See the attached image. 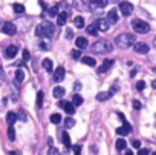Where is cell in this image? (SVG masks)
<instances>
[{
	"instance_id": "obj_1",
	"label": "cell",
	"mask_w": 156,
	"mask_h": 155,
	"mask_svg": "<svg viewBox=\"0 0 156 155\" xmlns=\"http://www.w3.org/2000/svg\"><path fill=\"white\" fill-rule=\"evenodd\" d=\"M135 40H136V39H135V35H133V34L123 32V34H119L118 37L115 39V45H116L119 49H127V48L133 46V45L136 43Z\"/></svg>"
},
{
	"instance_id": "obj_2",
	"label": "cell",
	"mask_w": 156,
	"mask_h": 155,
	"mask_svg": "<svg viewBox=\"0 0 156 155\" xmlns=\"http://www.w3.org/2000/svg\"><path fill=\"white\" fill-rule=\"evenodd\" d=\"M90 49H92V52H97V54H107V52H112L113 45L110 42H107V40L101 39V40H97L94 45H92Z\"/></svg>"
},
{
	"instance_id": "obj_3",
	"label": "cell",
	"mask_w": 156,
	"mask_h": 155,
	"mask_svg": "<svg viewBox=\"0 0 156 155\" xmlns=\"http://www.w3.org/2000/svg\"><path fill=\"white\" fill-rule=\"evenodd\" d=\"M132 28L136 34H147L150 31V25L145 23L144 20H139V19H135L132 22Z\"/></svg>"
},
{
	"instance_id": "obj_4",
	"label": "cell",
	"mask_w": 156,
	"mask_h": 155,
	"mask_svg": "<svg viewBox=\"0 0 156 155\" xmlns=\"http://www.w3.org/2000/svg\"><path fill=\"white\" fill-rule=\"evenodd\" d=\"M41 31H43V37H52L55 32V28L51 22H44L41 23Z\"/></svg>"
},
{
	"instance_id": "obj_5",
	"label": "cell",
	"mask_w": 156,
	"mask_h": 155,
	"mask_svg": "<svg viewBox=\"0 0 156 155\" xmlns=\"http://www.w3.org/2000/svg\"><path fill=\"white\" fill-rule=\"evenodd\" d=\"M133 51L136 54H147V52L150 51V46L147 43H144V42H136L133 45Z\"/></svg>"
},
{
	"instance_id": "obj_6",
	"label": "cell",
	"mask_w": 156,
	"mask_h": 155,
	"mask_svg": "<svg viewBox=\"0 0 156 155\" xmlns=\"http://www.w3.org/2000/svg\"><path fill=\"white\" fill-rule=\"evenodd\" d=\"M2 32L6 34V35H14L17 32V28H15V25L11 23V22H5L2 25Z\"/></svg>"
},
{
	"instance_id": "obj_7",
	"label": "cell",
	"mask_w": 156,
	"mask_h": 155,
	"mask_svg": "<svg viewBox=\"0 0 156 155\" xmlns=\"http://www.w3.org/2000/svg\"><path fill=\"white\" fill-rule=\"evenodd\" d=\"M119 11H121L123 15L128 17V15L133 12V5L128 3V2H121V3H119Z\"/></svg>"
},
{
	"instance_id": "obj_8",
	"label": "cell",
	"mask_w": 156,
	"mask_h": 155,
	"mask_svg": "<svg viewBox=\"0 0 156 155\" xmlns=\"http://www.w3.org/2000/svg\"><path fill=\"white\" fill-rule=\"evenodd\" d=\"M64 75H66V69H64L63 66H58L57 69L54 71V81L60 83V81L64 80Z\"/></svg>"
},
{
	"instance_id": "obj_9",
	"label": "cell",
	"mask_w": 156,
	"mask_h": 155,
	"mask_svg": "<svg viewBox=\"0 0 156 155\" xmlns=\"http://www.w3.org/2000/svg\"><path fill=\"white\" fill-rule=\"evenodd\" d=\"M95 25H97L98 31H103V32H104V31H107V29L110 28V23H109V20H107V19H98Z\"/></svg>"
},
{
	"instance_id": "obj_10",
	"label": "cell",
	"mask_w": 156,
	"mask_h": 155,
	"mask_svg": "<svg viewBox=\"0 0 156 155\" xmlns=\"http://www.w3.org/2000/svg\"><path fill=\"white\" fill-rule=\"evenodd\" d=\"M113 94H115V89L106 91V92H98V94H97V100H98V102H106V100H109Z\"/></svg>"
},
{
	"instance_id": "obj_11",
	"label": "cell",
	"mask_w": 156,
	"mask_h": 155,
	"mask_svg": "<svg viewBox=\"0 0 156 155\" xmlns=\"http://www.w3.org/2000/svg\"><path fill=\"white\" fill-rule=\"evenodd\" d=\"M17 46L15 45H11V46H8L6 49H5V57L6 58H14L15 56H17Z\"/></svg>"
},
{
	"instance_id": "obj_12",
	"label": "cell",
	"mask_w": 156,
	"mask_h": 155,
	"mask_svg": "<svg viewBox=\"0 0 156 155\" xmlns=\"http://www.w3.org/2000/svg\"><path fill=\"white\" fill-rule=\"evenodd\" d=\"M113 63H115L113 60H104V61H103V65L98 68V72H99V74H104V72H107L110 68H112Z\"/></svg>"
},
{
	"instance_id": "obj_13",
	"label": "cell",
	"mask_w": 156,
	"mask_h": 155,
	"mask_svg": "<svg viewBox=\"0 0 156 155\" xmlns=\"http://www.w3.org/2000/svg\"><path fill=\"white\" fill-rule=\"evenodd\" d=\"M130 132H132V127H130V124H128V123H126L124 126H121V127H118V129H116V134L121 135V137L128 135Z\"/></svg>"
},
{
	"instance_id": "obj_14",
	"label": "cell",
	"mask_w": 156,
	"mask_h": 155,
	"mask_svg": "<svg viewBox=\"0 0 156 155\" xmlns=\"http://www.w3.org/2000/svg\"><path fill=\"white\" fill-rule=\"evenodd\" d=\"M107 15H109V17H107L109 23H116L118 19H119V15H118V11H116V10H110Z\"/></svg>"
},
{
	"instance_id": "obj_15",
	"label": "cell",
	"mask_w": 156,
	"mask_h": 155,
	"mask_svg": "<svg viewBox=\"0 0 156 155\" xmlns=\"http://www.w3.org/2000/svg\"><path fill=\"white\" fill-rule=\"evenodd\" d=\"M75 45H77V48H78V49H86V48L89 46L87 39H84V37H78V39L75 40Z\"/></svg>"
},
{
	"instance_id": "obj_16",
	"label": "cell",
	"mask_w": 156,
	"mask_h": 155,
	"mask_svg": "<svg viewBox=\"0 0 156 155\" xmlns=\"http://www.w3.org/2000/svg\"><path fill=\"white\" fill-rule=\"evenodd\" d=\"M23 80H25V72L22 69H17L15 72V78H14V83L15 85H22L23 83Z\"/></svg>"
},
{
	"instance_id": "obj_17",
	"label": "cell",
	"mask_w": 156,
	"mask_h": 155,
	"mask_svg": "<svg viewBox=\"0 0 156 155\" xmlns=\"http://www.w3.org/2000/svg\"><path fill=\"white\" fill-rule=\"evenodd\" d=\"M61 141H63V144H64V148L66 149H70V137H69V134L67 132H63L61 134Z\"/></svg>"
},
{
	"instance_id": "obj_18",
	"label": "cell",
	"mask_w": 156,
	"mask_h": 155,
	"mask_svg": "<svg viewBox=\"0 0 156 155\" xmlns=\"http://www.w3.org/2000/svg\"><path fill=\"white\" fill-rule=\"evenodd\" d=\"M67 22V12H60L57 17V25L58 26H64Z\"/></svg>"
},
{
	"instance_id": "obj_19",
	"label": "cell",
	"mask_w": 156,
	"mask_h": 155,
	"mask_svg": "<svg viewBox=\"0 0 156 155\" xmlns=\"http://www.w3.org/2000/svg\"><path fill=\"white\" fill-rule=\"evenodd\" d=\"M17 118H18V117H17L15 112H8V114H6V123H8L9 126H12V124L17 121Z\"/></svg>"
},
{
	"instance_id": "obj_20",
	"label": "cell",
	"mask_w": 156,
	"mask_h": 155,
	"mask_svg": "<svg viewBox=\"0 0 156 155\" xmlns=\"http://www.w3.org/2000/svg\"><path fill=\"white\" fill-rule=\"evenodd\" d=\"M54 97L55 98H61L64 94H66V89H64V88H61V86H57V88H54Z\"/></svg>"
},
{
	"instance_id": "obj_21",
	"label": "cell",
	"mask_w": 156,
	"mask_h": 155,
	"mask_svg": "<svg viewBox=\"0 0 156 155\" xmlns=\"http://www.w3.org/2000/svg\"><path fill=\"white\" fill-rule=\"evenodd\" d=\"M43 68H44V71L52 72V71H54V63H52V60H51V58H44V60H43Z\"/></svg>"
},
{
	"instance_id": "obj_22",
	"label": "cell",
	"mask_w": 156,
	"mask_h": 155,
	"mask_svg": "<svg viewBox=\"0 0 156 155\" xmlns=\"http://www.w3.org/2000/svg\"><path fill=\"white\" fill-rule=\"evenodd\" d=\"M81 61L84 63V65H87V66H95V65H97L95 58H94V57H89V56H84V57H81Z\"/></svg>"
},
{
	"instance_id": "obj_23",
	"label": "cell",
	"mask_w": 156,
	"mask_h": 155,
	"mask_svg": "<svg viewBox=\"0 0 156 155\" xmlns=\"http://www.w3.org/2000/svg\"><path fill=\"white\" fill-rule=\"evenodd\" d=\"M64 111H66V114H69V115L75 114V105H73L72 102H66V105H64Z\"/></svg>"
},
{
	"instance_id": "obj_24",
	"label": "cell",
	"mask_w": 156,
	"mask_h": 155,
	"mask_svg": "<svg viewBox=\"0 0 156 155\" xmlns=\"http://www.w3.org/2000/svg\"><path fill=\"white\" fill-rule=\"evenodd\" d=\"M73 25H75V28H80V29H83V28H84V19H83L81 15L75 17V19H73Z\"/></svg>"
},
{
	"instance_id": "obj_25",
	"label": "cell",
	"mask_w": 156,
	"mask_h": 155,
	"mask_svg": "<svg viewBox=\"0 0 156 155\" xmlns=\"http://www.w3.org/2000/svg\"><path fill=\"white\" fill-rule=\"evenodd\" d=\"M58 8H60L58 5H54L52 8H49V10H48V15L49 17H58V14H60L58 12Z\"/></svg>"
},
{
	"instance_id": "obj_26",
	"label": "cell",
	"mask_w": 156,
	"mask_h": 155,
	"mask_svg": "<svg viewBox=\"0 0 156 155\" xmlns=\"http://www.w3.org/2000/svg\"><path fill=\"white\" fill-rule=\"evenodd\" d=\"M115 146H116V149H118V151H121V149H126L127 143H126V140H124V138H118Z\"/></svg>"
},
{
	"instance_id": "obj_27",
	"label": "cell",
	"mask_w": 156,
	"mask_h": 155,
	"mask_svg": "<svg viewBox=\"0 0 156 155\" xmlns=\"http://www.w3.org/2000/svg\"><path fill=\"white\" fill-rule=\"evenodd\" d=\"M83 102H84V100H83V97L81 95H73V98H72V103L75 105V106H81L83 105Z\"/></svg>"
},
{
	"instance_id": "obj_28",
	"label": "cell",
	"mask_w": 156,
	"mask_h": 155,
	"mask_svg": "<svg viewBox=\"0 0 156 155\" xmlns=\"http://www.w3.org/2000/svg\"><path fill=\"white\" fill-rule=\"evenodd\" d=\"M12 8H14V11H15L17 14H23V12H25V6H23L22 3H14Z\"/></svg>"
},
{
	"instance_id": "obj_29",
	"label": "cell",
	"mask_w": 156,
	"mask_h": 155,
	"mask_svg": "<svg viewBox=\"0 0 156 155\" xmlns=\"http://www.w3.org/2000/svg\"><path fill=\"white\" fill-rule=\"evenodd\" d=\"M86 29H87V32H89L90 35H98V28H97V25H89Z\"/></svg>"
},
{
	"instance_id": "obj_30",
	"label": "cell",
	"mask_w": 156,
	"mask_h": 155,
	"mask_svg": "<svg viewBox=\"0 0 156 155\" xmlns=\"http://www.w3.org/2000/svg\"><path fill=\"white\" fill-rule=\"evenodd\" d=\"M43 98H44V94L41 92V91H38V92H37V106L38 107L43 106Z\"/></svg>"
},
{
	"instance_id": "obj_31",
	"label": "cell",
	"mask_w": 156,
	"mask_h": 155,
	"mask_svg": "<svg viewBox=\"0 0 156 155\" xmlns=\"http://www.w3.org/2000/svg\"><path fill=\"white\" fill-rule=\"evenodd\" d=\"M8 138L11 140V141L15 140V131H14V126H9V127H8Z\"/></svg>"
},
{
	"instance_id": "obj_32",
	"label": "cell",
	"mask_w": 156,
	"mask_h": 155,
	"mask_svg": "<svg viewBox=\"0 0 156 155\" xmlns=\"http://www.w3.org/2000/svg\"><path fill=\"white\" fill-rule=\"evenodd\" d=\"M51 121H52L54 124H60L61 115H60V114H52V115H51Z\"/></svg>"
},
{
	"instance_id": "obj_33",
	"label": "cell",
	"mask_w": 156,
	"mask_h": 155,
	"mask_svg": "<svg viewBox=\"0 0 156 155\" xmlns=\"http://www.w3.org/2000/svg\"><path fill=\"white\" fill-rule=\"evenodd\" d=\"M92 3L97 5L98 8H104V6L109 3V0H92Z\"/></svg>"
},
{
	"instance_id": "obj_34",
	"label": "cell",
	"mask_w": 156,
	"mask_h": 155,
	"mask_svg": "<svg viewBox=\"0 0 156 155\" xmlns=\"http://www.w3.org/2000/svg\"><path fill=\"white\" fill-rule=\"evenodd\" d=\"M64 123H66V127H73L75 126V120H73L72 117H67L66 120H64Z\"/></svg>"
},
{
	"instance_id": "obj_35",
	"label": "cell",
	"mask_w": 156,
	"mask_h": 155,
	"mask_svg": "<svg viewBox=\"0 0 156 155\" xmlns=\"http://www.w3.org/2000/svg\"><path fill=\"white\" fill-rule=\"evenodd\" d=\"M70 56H72V58H75V60H78V58H81V52H80V49H72V52H70Z\"/></svg>"
},
{
	"instance_id": "obj_36",
	"label": "cell",
	"mask_w": 156,
	"mask_h": 155,
	"mask_svg": "<svg viewBox=\"0 0 156 155\" xmlns=\"http://www.w3.org/2000/svg\"><path fill=\"white\" fill-rule=\"evenodd\" d=\"M136 89H138V91H144V89H145V81H144V80H139V81H138V83H136Z\"/></svg>"
},
{
	"instance_id": "obj_37",
	"label": "cell",
	"mask_w": 156,
	"mask_h": 155,
	"mask_svg": "<svg viewBox=\"0 0 156 155\" xmlns=\"http://www.w3.org/2000/svg\"><path fill=\"white\" fill-rule=\"evenodd\" d=\"M132 106H133V109H136V111H139V109L142 107L141 102H138V100H133V102H132Z\"/></svg>"
},
{
	"instance_id": "obj_38",
	"label": "cell",
	"mask_w": 156,
	"mask_h": 155,
	"mask_svg": "<svg viewBox=\"0 0 156 155\" xmlns=\"http://www.w3.org/2000/svg\"><path fill=\"white\" fill-rule=\"evenodd\" d=\"M72 151H73V154H75V155H80V154H81V146H80V144L72 146Z\"/></svg>"
},
{
	"instance_id": "obj_39",
	"label": "cell",
	"mask_w": 156,
	"mask_h": 155,
	"mask_svg": "<svg viewBox=\"0 0 156 155\" xmlns=\"http://www.w3.org/2000/svg\"><path fill=\"white\" fill-rule=\"evenodd\" d=\"M29 58H31V54H29V51H28V49H25V51H23V61H28Z\"/></svg>"
},
{
	"instance_id": "obj_40",
	"label": "cell",
	"mask_w": 156,
	"mask_h": 155,
	"mask_svg": "<svg viewBox=\"0 0 156 155\" xmlns=\"http://www.w3.org/2000/svg\"><path fill=\"white\" fill-rule=\"evenodd\" d=\"M48 155H60V152L55 149V148H52V146H51L49 151H48Z\"/></svg>"
},
{
	"instance_id": "obj_41",
	"label": "cell",
	"mask_w": 156,
	"mask_h": 155,
	"mask_svg": "<svg viewBox=\"0 0 156 155\" xmlns=\"http://www.w3.org/2000/svg\"><path fill=\"white\" fill-rule=\"evenodd\" d=\"M35 35H38V37H43V31H41V25H38L35 28Z\"/></svg>"
},
{
	"instance_id": "obj_42",
	"label": "cell",
	"mask_w": 156,
	"mask_h": 155,
	"mask_svg": "<svg viewBox=\"0 0 156 155\" xmlns=\"http://www.w3.org/2000/svg\"><path fill=\"white\" fill-rule=\"evenodd\" d=\"M17 117H18V118H20V120H22V121H25V120H26V114H25L23 111H20V112H18V114H17Z\"/></svg>"
},
{
	"instance_id": "obj_43",
	"label": "cell",
	"mask_w": 156,
	"mask_h": 155,
	"mask_svg": "<svg viewBox=\"0 0 156 155\" xmlns=\"http://www.w3.org/2000/svg\"><path fill=\"white\" fill-rule=\"evenodd\" d=\"M132 144H133V148H136V149H139V148H141V141H139V140H133Z\"/></svg>"
},
{
	"instance_id": "obj_44",
	"label": "cell",
	"mask_w": 156,
	"mask_h": 155,
	"mask_svg": "<svg viewBox=\"0 0 156 155\" xmlns=\"http://www.w3.org/2000/svg\"><path fill=\"white\" fill-rule=\"evenodd\" d=\"M138 155H150V152L147 149H139V152H138Z\"/></svg>"
},
{
	"instance_id": "obj_45",
	"label": "cell",
	"mask_w": 156,
	"mask_h": 155,
	"mask_svg": "<svg viewBox=\"0 0 156 155\" xmlns=\"http://www.w3.org/2000/svg\"><path fill=\"white\" fill-rule=\"evenodd\" d=\"M73 37V31L72 29H67V32H66V39H72Z\"/></svg>"
},
{
	"instance_id": "obj_46",
	"label": "cell",
	"mask_w": 156,
	"mask_h": 155,
	"mask_svg": "<svg viewBox=\"0 0 156 155\" xmlns=\"http://www.w3.org/2000/svg\"><path fill=\"white\" fill-rule=\"evenodd\" d=\"M9 155H20V152H18V151H11Z\"/></svg>"
},
{
	"instance_id": "obj_47",
	"label": "cell",
	"mask_w": 156,
	"mask_h": 155,
	"mask_svg": "<svg viewBox=\"0 0 156 155\" xmlns=\"http://www.w3.org/2000/svg\"><path fill=\"white\" fill-rule=\"evenodd\" d=\"M40 6L43 8V10H46V8H48V5H46L44 2H40Z\"/></svg>"
},
{
	"instance_id": "obj_48",
	"label": "cell",
	"mask_w": 156,
	"mask_h": 155,
	"mask_svg": "<svg viewBox=\"0 0 156 155\" xmlns=\"http://www.w3.org/2000/svg\"><path fill=\"white\" fill-rule=\"evenodd\" d=\"M124 155H133V151H126Z\"/></svg>"
},
{
	"instance_id": "obj_49",
	"label": "cell",
	"mask_w": 156,
	"mask_h": 155,
	"mask_svg": "<svg viewBox=\"0 0 156 155\" xmlns=\"http://www.w3.org/2000/svg\"><path fill=\"white\" fill-rule=\"evenodd\" d=\"M152 88H153V89H156V80H153V81H152Z\"/></svg>"
},
{
	"instance_id": "obj_50",
	"label": "cell",
	"mask_w": 156,
	"mask_h": 155,
	"mask_svg": "<svg viewBox=\"0 0 156 155\" xmlns=\"http://www.w3.org/2000/svg\"><path fill=\"white\" fill-rule=\"evenodd\" d=\"M152 155H156V152H153V154H152Z\"/></svg>"
},
{
	"instance_id": "obj_51",
	"label": "cell",
	"mask_w": 156,
	"mask_h": 155,
	"mask_svg": "<svg viewBox=\"0 0 156 155\" xmlns=\"http://www.w3.org/2000/svg\"><path fill=\"white\" fill-rule=\"evenodd\" d=\"M155 45H156V39H155Z\"/></svg>"
}]
</instances>
